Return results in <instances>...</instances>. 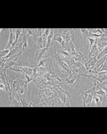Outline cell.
I'll list each match as a JSON object with an SVG mask.
<instances>
[{
  "label": "cell",
  "instance_id": "obj_3",
  "mask_svg": "<svg viewBox=\"0 0 107 134\" xmlns=\"http://www.w3.org/2000/svg\"><path fill=\"white\" fill-rule=\"evenodd\" d=\"M57 94V97L62 101L65 107H70V103H69V99H70L71 95L69 92L63 90L62 88H60V86H56L54 88Z\"/></svg>",
  "mask_w": 107,
  "mask_h": 134
},
{
  "label": "cell",
  "instance_id": "obj_17",
  "mask_svg": "<svg viewBox=\"0 0 107 134\" xmlns=\"http://www.w3.org/2000/svg\"><path fill=\"white\" fill-rule=\"evenodd\" d=\"M47 52H48V47H44V48L40 49L37 50L35 54V60L37 62H40L42 59V57H44V56L47 54Z\"/></svg>",
  "mask_w": 107,
  "mask_h": 134
},
{
  "label": "cell",
  "instance_id": "obj_12",
  "mask_svg": "<svg viewBox=\"0 0 107 134\" xmlns=\"http://www.w3.org/2000/svg\"><path fill=\"white\" fill-rule=\"evenodd\" d=\"M0 76H1V79H0L1 80V84H0V87H1L2 89L7 90V92L9 93L10 85L9 81H8V79L7 78V75L6 74V69L1 70Z\"/></svg>",
  "mask_w": 107,
  "mask_h": 134
},
{
  "label": "cell",
  "instance_id": "obj_36",
  "mask_svg": "<svg viewBox=\"0 0 107 134\" xmlns=\"http://www.w3.org/2000/svg\"><path fill=\"white\" fill-rule=\"evenodd\" d=\"M42 29L41 28H39L37 29V37H42Z\"/></svg>",
  "mask_w": 107,
  "mask_h": 134
},
{
  "label": "cell",
  "instance_id": "obj_18",
  "mask_svg": "<svg viewBox=\"0 0 107 134\" xmlns=\"http://www.w3.org/2000/svg\"><path fill=\"white\" fill-rule=\"evenodd\" d=\"M33 40L38 44V46L40 48H44L47 47V37H33Z\"/></svg>",
  "mask_w": 107,
  "mask_h": 134
},
{
  "label": "cell",
  "instance_id": "obj_25",
  "mask_svg": "<svg viewBox=\"0 0 107 134\" xmlns=\"http://www.w3.org/2000/svg\"><path fill=\"white\" fill-rule=\"evenodd\" d=\"M50 64L48 66H46V72L47 74H55V71L54 69V66H53V63H52V60L51 59H50Z\"/></svg>",
  "mask_w": 107,
  "mask_h": 134
},
{
  "label": "cell",
  "instance_id": "obj_34",
  "mask_svg": "<svg viewBox=\"0 0 107 134\" xmlns=\"http://www.w3.org/2000/svg\"><path fill=\"white\" fill-rule=\"evenodd\" d=\"M106 60L104 62V63L103 64L102 68H101V69L99 70V71H106Z\"/></svg>",
  "mask_w": 107,
  "mask_h": 134
},
{
  "label": "cell",
  "instance_id": "obj_5",
  "mask_svg": "<svg viewBox=\"0 0 107 134\" xmlns=\"http://www.w3.org/2000/svg\"><path fill=\"white\" fill-rule=\"evenodd\" d=\"M38 97L42 100L49 101L54 97H57V94L54 90H52L51 88H45L43 90H40Z\"/></svg>",
  "mask_w": 107,
  "mask_h": 134
},
{
  "label": "cell",
  "instance_id": "obj_38",
  "mask_svg": "<svg viewBox=\"0 0 107 134\" xmlns=\"http://www.w3.org/2000/svg\"><path fill=\"white\" fill-rule=\"evenodd\" d=\"M58 107H65L62 101L59 98H58Z\"/></svg>",
  "mask_w": 107,
  "mask_h": 134
},
{
  "label": "cell",
  "instance_id": "obj_32",
  "mask_svg": "<svg viewBox=\"0 0 107 134\" xmlns=\"http://www.w3.org/2000/svg\"><path fill=\"white\" fill-rule=\"evenodd\" d=\"M80 30L81 31L82 35H83L84 37H88L89 30H87V29H80Z\"/></svg>",
  "mask_w": 107,
  "mask_h": 134
},
{
  "label": "cell",
  "instance_id": "obj_37",
  "mask_svg": "<svg viewBox=\"0 0 107 134\" xmlns=\"http://www.w3.org/2000/svg\"><path fill=\"white\" fill-rule=\"evenodd\" d=\"M24 107H36L35 106L33 103H31V102H25L24 103Z\"/></svg>",
  "mask_w": 107,
  "mask_h": 134
},
{
  "label": "cell",
  "instance_id": "obj_2",
  "mask_svg": "<svg viewBox=\"0 0 107 134\" xmlns=\"http://www.w3.org/2000/svg\"><path fill=\"white\" fill-rule=\"evenodd\" d=\"M63 50L64 52H68V53H69L73 57H74L77 59V62H79L82 64H83L84 59L87 58L86 56L83 55L81 52H80L79 50L74 46V44H73L72 42L68 44V46L66 47V48L63 49Z\"/></svg>",
  "mask_w": 107,
  "mask_h": 134
},
{
  "label": "cell",
  "instance_id": "obj_14",
  "mask_svg": "<svg viewBox=\"0 0 107 134\" xmlns=\"http://www.w3.org/2000/svg\"><path fill=\"white\" fill-rule=\"evenodd\" d=\"M97 62L98 60L97 59V56L91 57H87L86 59H85L83 61V64H85V67L86 68L87 70L92 69L94 66H96Z\"/></svg>",
  "mask_w": 107,
  "mask_h": 134
},
{
  "label": "cell",
  "instance_id": "obj_23",
  "mask_svg": "<svg viewBox=\"0 0 107 134\" xmlns=\"http://www.w3.org/2000/svg\"><path fill=\"white\" fill-rule=\"evenodd\" d=\"M54 41H57L60 43L63 48H65V44H64V41H63V37H62V35L61 34H54Z\"/></svg>",
  "mask_w": 107,
  "mask_h": 134
},
{
  "label": "cell",
  "instance_id": "obj_22",
  "mask_svg": "<svg viewBox=\"0 0 107 134\" xmlns=\"http://www.w3.org/2000/svg\"><path fill=\"white\" fill-rule=\"evenodd\" d=\"M54 35V30L53 29H51L49 35H48V37H47V47H48V48H49V47H51L53 45Z\"/></svg>",
  "mask_w": 107,
  "mask_h": 134
},
{
  "label": "cell",
  "instance_id": "obj_4",
  "mask_svg": "<svg viewBox=\"0 0 107 134\" xmlns=\"http://www.w3.org/2000/svg\"><path fill=\"white\" fill-rule=\"evenodd\" d=\"M69 67H70V69L73 74H78V75H80V76L84 77H87L89 75L88 70H87L85 66L79 62H75L73 64H72Z\"/></svg>",
  "mask_w": 107,
  "mask_h": 134
},
{
  "label": "cell",
  "instance_id": "obj_20",
  "mask_svg": "<svg viewBox=\"0 0 107 134\" xmlns=\"http://www.w3.org/2000/svg\"><path fill=\"white\" fill-rule=\"evenodd\" d=\"M89 50H90V54H89V55L87 56L88 57H94V56H97L98 54H99V49H98L97 46V42L95 41L94 44H93V46L92 47H91V49H90Z\"/></svg>",
  "mask_w": 107,
  "mask_h": 134
},
{
  "label": "cell",
  "instance_id": "obj_39",
  "mask_svg": "<svg viewBox=\"0 0 107 134\" xmlns=\"http://www.w3.org/2000/svg\"><path fill=\"white\" fill-rule=\"evenodd\" d=\"M27 34H28V36H30V35H33V29H27Z\"/></svg>",
  "mask_w": 107,
  "mask_h": 134
},
{
  "label": "cell",
  "instance_id": "obj_11",
  "mask_svg": "<svg viewBox=\"0 0 107 134\" xmlns=\"http://www.w3.org/2000/svg\"><path fill=\"white\" fill-rule=\"evenodd\" d=\"M62 37H63V41H64V44H65L66 47L68 46V44L71 43L72 41L74 39V32L73 31V29H66V30H63V33L61 34ZM65 47V48H66Z\"/></svg>",
  "mask_w": 107,
  "mask_h": 134
},
{
  "label": "cell",
  "instance_id": "obj_7",
  "mask_svg": "<svg viewBox=\"0 0 107 134\" xmlns=\"http://www.w3.org/2000/svg\"><path fill=\"white\" fill-rule=\"evenodd\" d=\"M19 80V86H18V90L17 93L19 94V97H21L22 102L23 104L26 102V95L27 93V90H28V83L25 80L22 79H18Z\"/></svg>",
  "mask_w": 107,
  "mask_h": 134
},
{
  "label": "cell",
  "instance_id": "obj_28",
  "mask_svg": "<svg viewBox=\"0 0 107 134\" xmlns=\"http://www.w3.org/2000/svg\"><path fill=\"white\" fill-rule=\"evenodd\" d=\"M51 58H48V59H42V60H40L38 63V64L36 65L37 67H46V64L48 61L50 60Z\"/></svg>",
  "mask_w": 107,
  "mask_h": 134
},
{
  "label": "cell",
  "instance_id": "obj_6",
  "mask_svg": "<svg viewBox=\"0 0 107 134\" xmlns=\"http://www.w3.org/2000/svg\"><path fill=\"white\" fill-rule=\"evenodd\" d=\"M54 57L55 58V61H56V63L57 66L59 67V69L62 73L63 74H67L68 75H70L72 74V72L70 71V67L69 66L62 60V59L60 57V56L58 55V52H54Z\"/></svg>",
  "mask_w": 107,
  "mask_h": 134
},
{
  "label": "cell",
  "instance_id": "obj_33",
  "mask_svg": "<svg viewBox=\"0 0 107 134\" xmlns=\"http://www.w3.org/2000/svg\"><path fill=\"white\" fill-rule=\"evenodd\" d=\"M88 40H90V49H91V47L93 46V44H94L95 42V39L94 38H91V37H88Z\"/></svg>",
  "mask_w": 107,
  "mask_h": 134
},
{
  "label": "cell",
  "instance_id": "obj_24",
  "mask_svg": "<svg viewBox=\"0 0 107 134\" xmlns=\"http://www.w3.org/2000/svg\"><path fill=\"white\" fill-rule=\"evenodd\" d=\"M17 65V63L15 62V61L11 60V59H7V62H6V64H5L4 69H10L11 67H14V66Z\"/></svg>",
  "mask_w": 107,
  "mask_h": 134
},
{
  "label": "cell",
  "instance_id": "obj_15",
  "mask_svg": "<svg viewBox=\"0 0 107 134\" xmlns=\"http://www.w3.org/2000/svg\"><path fill=\"white\" fill-rule=\"evenodd\" d=\"M95 40L99 52H100L105 47H106V33H103L102 35H101V37L95 38Z\"/></svg>",
  "mask_w": 107,
  "mask_h": 134
},
{
  "label": "cell",
  "instance_id": "obj_21",
  "mask_svg": "<svg viewBox=\"0 0 107 134\" xmlns=\"http://www.w3.org/2000/svg\"><path fill=\"white\" fill-rule=\"evenodd\" d=\"M9 30L10 32H11V33H10L9 40V42H8V44H7L5 49H9L11 47L12 44H14V42H15L14 39L16 40V35H15L14 32H13V31H12V28L9 29Z\"/></svg>",
  "mask_w": 107,
  "mask_h": 134
},
{
  "label": "cell",
  "instance_id": "obj_1",
  "mask_svg": "<svg viewBox=\"0 0 107 134\" xmlns=\"http://www.w3.org/2000/svg\"><path fill=\"white\" fill-rule=\"evenodd\" d=\"M8 81L10 85V92H9V104L12 107H24L21 97H19V94L17 93L18 86H19V80L13 81L7 76Z\"/></svg>",
  "mask_w": 107,
  "mask_h": 134
},
{
  "label": "cell",
  "instance_id": "obj_19",
  "mask_svg": "<svg viewBox=\"0 0 107 134\" xmlns=\"http://www.w3.org/2000/svg\"><path fill=\"white\" fill-rule=\"evenodd\" d=\"M33 82L35 83L36 86L40 88V90L42 88V87L44 86L45 83H47V80L44 76H37L35 79H33Z\"/></svg>",
  "mask_w": 107,
  "mask_h": 134
},
{
  "label": "cell",
  "instance_id": "obj_35",
  "mask_svg": "<svg viewBox=\"0 0 107 134\" xmlns=\"http://www.w3.org/2000/svg\"><path fill=\"white\" fill-rule=\"evenodd\" d=\"M50 30L51 29H46L45 30V32H44V34L43 35H42V37H48V35H49V32H50Z\"/></svg>",
  "mask_w": 107,
  "mask_h": 134
},
{
  "label": "cell",
  "instance_id": "obj_31",
  "mask_svg": "<svg viewBox=\"0 0 107 134\" xmlns=\"http://www.w3.org/2000/svg\"><path fill=\"white\" fill-rule=\"evenodd\" d=\"M6 62H7V59L2 57L0 59V66H1V70H3L4 69L5 64H6Z\"/></svg>",
  "mask_w": 107,
  "mask_h": 134
},
{
  "label": "cell",
  "instance_id": "obj_16",
  "mask_svg": "<svg viewBox=\"0 0 107 134\" xmlns=\"http://www.w3.org/2000/svg\"><path fill=\"white\" fill-rule=\"evenodd\" d=\"M33 69V77L35 79L37 76H44L47 72H46V67H37L35 66H31Z\"/></svg>",
  "mask_w": 107,
  "mask_h": 134
},
{
  "label": "cell",
  "instance_id": "obj_40",
  "mask_svg": "<svg viewBox=\"0 0 107 134\" xmlns=\"http://www.w3.org/2000/svg\"><path fill=\"white\" fill-rule=\"evenodd\" d=\"M37 29H33V37H37Z\"/></svg>",
  "mask_w": 107,
  "mask_h": 134
},
{
  "label": "cell",
  "instance_id": "obj_10",
  "mask_svg": "<svg viewBox=\"0 0 107 134\" xmlns=\"http://www.w3.org/2000/svg\"><path fill=\"white\" fill-rule=\"evenodd\" d=\"M58 54V55L60 56V57L62 59V60H63V62H65L69 66H71L72 64H73L75 62H77V59H76L74 57H73L72 55H70V54L66 52H64L63 49L59 50Z\"/></svg>",
  "mask_w": 107,
  "mask_h": 134
},
{
  "label": "cell",
  "instance_id": "obj_30",
  "mask_svg": "<svg viewBox=\"0 0 107 134\" xmlns=\"http://www.w3.org/2000/svg\"><path fill=\"white\" fill-rule=\"evenodd\" d=\"M10 52L9 49H4V50H2L0 52V54H1V58L5 57L6 56H7Z\"/></svg>",
  "mask_w": 107,
  "mask_h": 134
},
{
  "label": "cell",
  "instance_id": "obj_8",
  "mask_svg": "<svg viewBox=\"0 0 107 134\" xmlns=\"http://www.w3.org/2000/svg\"><path fill=\"white\" fill-rule=\"evenodd\" d=\"M95 91L96 87L94 86L93 88H91L90 90L82 93V99H83V107H90L92 101L93 94Z\"/></svg>",
  "mask_w": 107,
  "mask_h": 134
},
{
  "label": "cell",
  "instance_id": "obj_9",
  "mask_svg": "<svg viewBox=\"0 0 107 134\" xmlns=\"http://www.w3.org/2000/svg\"><path fill=\"white\" fill-rule=\"evenodd\" d=\"M9 69L12 70V71H14L21 73V74H22L23 75H28V76H30L33 77V69L31 66H21L20 64H17V65L14 66V67L10 68Z\"/></svg>",
  "mask_w": 107,
  "mask_h": 134
},
{
  "label": "cell",
  "instance_id": "obj_13",
  "mask_svg": "<svg viewBox=\"0 0 107 134\" xmlns=\"http://www.w3.org/2000/svg\"><path fill=\"white\" fill-rule=\"evenodd\" d=\"M80 75H78V74H71L70 75V76L67 78V79H62V82L63 83H66L70 87H73V86H75V84L77 83L78 81H79V79H80Z\"/></svg>",
  "mask_w": 107,
  "mask_h": 134
},
{
  "label": "cell",
  "instance_id": "obj_29",
  "mask_svg": "<svg viewBox=\"0 0 107 134\" xmlns=\"http://www.w3.org/2000/svg\"><path fill=\"white\" fill-rule=\"evenodd\" d=\"M92 98H93L94 101L95 102V103L97 104V105L98 107H102V102H101L99 97H98L95 93L93 94V97H92Z\"/></svg>",
  "mask_w": 107,
  "mask_h": 134
},
{
  "label": "cell",
  "instance_id": "obj_27",
  "mask_svg": "<svg viewBox=\"0 0 107 134\" xmlns=\"http://www.w3.org/2000/svg\"><path fill=\"white\" fill-rule=\"evenodd\" d=\"M106 52H107L106 47H105L99 53V54L97 56V59L99 61L102 57H104L105 56H106Z\"/></svg>",
  "mask_w": 107,
  "mask_h": 134
},
{
  "label": "cell",
  "instance_id": "obj_26",
  "mask_svg": "<svg viewBox=\"0 0 107 134\" xmlns=\"http://www.w3.org/2000/svg\"><path fill=\"white\" fill-rule=\"evenodd\" d=\"M36 107H54V102H50L49 101H44L41 99L40 104Z\"/></svg>",
  "mask_w": 107,
  "mask_h": 134
}]
</instances>
